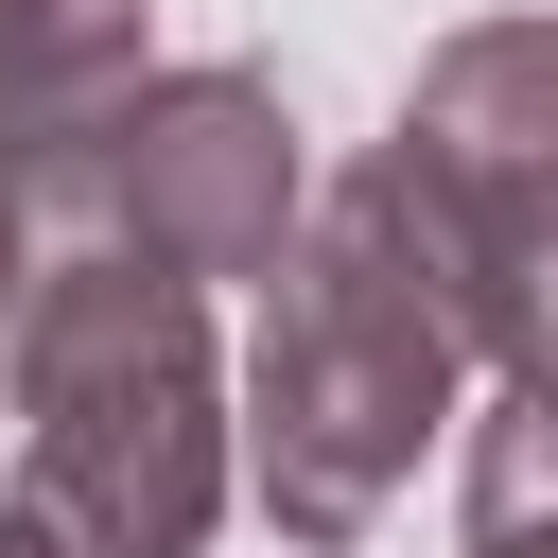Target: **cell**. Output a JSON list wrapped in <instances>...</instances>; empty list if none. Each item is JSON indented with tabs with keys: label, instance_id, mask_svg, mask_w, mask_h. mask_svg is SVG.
Instances as JSON below:
<instances>
[{
	"label": "cell",
	"instance_id": "3",
	"mask_svg": "<svg viewBox=\"0 0 558 558\" xmlns=\"http://www.w3.org/2000/svg\"><path fill=\"white\" fill-rule=\"evenodd\" d=\"M384 209L506 384H558V17H471L384 122Z\"/></svg>",
	"mask_w": 558,
	"mask_h": 558
},
{
	"label": "cell",
	"instance_id": "4",
	"mask_svg": "<svg viewBox=\"0 0 558 558\" xmlns=\"http://www.w3.org/2000/svg\"><path fill=\"white\" fill-rule=\"evenodd\" d=\"M296 227H314V157L262 70H157L70 192V244H140L174 279H279Z\"/></svg>",
	"mask_w": 558,
	"mask_h": 558
},
{
	"label": "cell",
	"instance_id": "7",
	"mask_svg": "<svg viewBox=\"0 0 558 558\" xmlns=\"http://www.w3.org/2000/svg\"><path fill=\"white\" fill-rule=\"evenodd\" d=\"M52 227H70V174H52V157L0 122V331H17V296L52 279Z\"/></svg>",
	"mask_w": 558,
	"mask_h": 558
},
{
	"label": "cell",
	"instance_id": "5",
	"mask_svg": "<svg viewBox=\"0 0 558 558\" xmlns=\"http://www.w3.org/2000/svg\"><path fill=\"white\" fill-rule=\"evenodd\" d=\"M157 87V52H140V0H0V122L87 192V157H105V122Z\"/></svg>",
	"mask_w": 558,
	"mask_h": 558
},
{
	"label": "cell",
	"instance_id": "6",
	"mask_svg": "<svg viewBox=\"0 0 558 558\" xmlns=\"http://www.w3.org/2000/svg\"><path fill=\"white\" fill-rule=\"evenodd\" d=\"M453 558H558V384H506L471 418V506Z\"/></svg>",
	"mask_w": 558,
	"mask_h": 558
},
{
	"label": "cell",
	"instance_id": "2",
	"mask_svg": "<svg viewBox=\"0 0 558 558\" xmlns=\"http://www.w3.org/2000/svg\"><path fill=\"white\" fill-rule=\"evenodd\" d=\"M453 384H471V331H453L436 262L401 244L384 174L314 192V227L262 279V349H244V488H262V523L314 541V558L366 541L418 488Z\"/></svg>",
	"mask_w": 558,
	"mask_h": 558
},
{
	"label": "cell",
	"instance_id": "8",
	"mask_svg": "<svg viewBox=\"0 0 558 558\" xmlns=\"http://www.w3.org/2000/svg\"><path fill=\"white\" fill-rule=\"evenodd\" d=\"M0 558H70V541H52V523H35V506H0Z\"/></svg>",
	"mask_w": 558,
	"mask_h": 558
},
{
	"label": "cell",
	"instance_id": "1",
	"mask_svg": "<svg viewBox=\"0 0 558 558\" xmlns=\"http://www.w3.org/2000/svg\"><path fill=\"white\" fill-rule=\"evenodd\" d=\"M0 366H17V506L70 558H192L227 523L244 401L209 349V279H174L140 244H52Z\"/></svg>",
	"mask_w": 558,
	"mask_h": 558
}]
</instances>
